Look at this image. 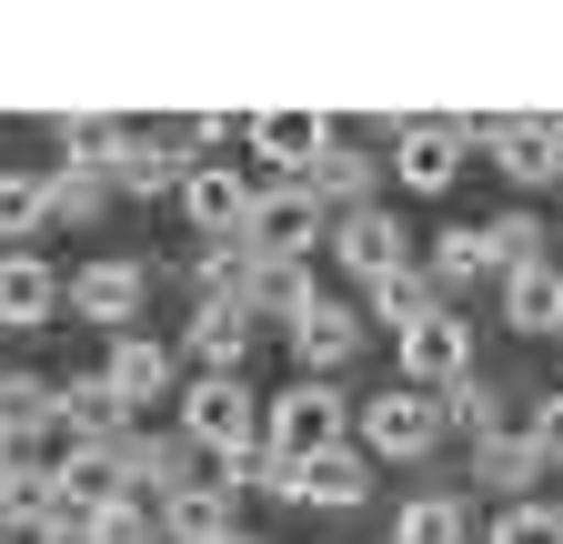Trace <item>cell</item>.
Segmentation results:
<instances>
[{
  "label": "cell",
  "mask_w": 563,
  "mask_h": 544,
  "mask_svg": "<svg viewBox=\"0 0 563 544\" xmlns=\"http://www.w3.org/2000/svg\"><path fill=\"white\" fill-rule=\"evenodd\" d=\"M352 424H363V454L412 464V454H433V444H443V403H433V383H393V393H373Z\"/></svg>",
  "instance_id": "3957f363"
},
{
  "label": "cell",
  "mask_w": 563,
  "mask_h": 544,
  "mask_svg": "<svg viewBox=\"0 0 563 544\" xmlns=\"http://www.w3.org/2000/svg\"><path fill=\"white\" fill-rule=\"evenodd\" d=\"M493 544H563V514L553 504H514L504 524H493Z\"/></svg>",
  "instance_id": "d6a6232c"
},
{
  "label": "cell",
  "mask_w": 563,
  "mask_h": 544,
  "mask_svg": "<svg viewBox=\"0 0 563 544\" xmlns=\"http://www.w3.org/2000/svg\"><path fill=\"white\" fill-rule=\"evenodd\" d=\"M342 434H352V403L332 393V373H302V383L262 393V444H272L282 464H302V454H332Z\"/></svg>",
  "instance_id": "6da1fadb"
},
{
  "label": "cell",
  "mask_w": 563,
  "mask_h": 544,
  "mask_svg": "<svg viewBox=\"0 0 563 544\" xmlns=\"http://www.w3.org/2000/svg\"><path fill=\"white\" fill-rule=\"evenodd\" d=\"M101 383H111L131 414H141V403H162V393H172V353H162V344H141V333H121V344H111V363H101Z\"/></svg>",
  "instance_id": "44dd1931"
},
{
  "label": "cell",
  "mask_w": 563,
  "mask_h": 544,
  "mask_svg": "<svg viewBox=\"0 0 563 544\" xmlns=\"http://www.w3.org/2000/svg\"><path fill=\"white\" fill-rule=\"evenodd\" d=\"M393 544H463V504H453V494H422V504H402Z\"/></svg>",
  "instance_id": "4dcf8cb0"
},
{
  "label": "cell",
  "mask_w": 563,
  "mask_h": 544,
  "mask_svg": "<svg viewBox=\"0 0 563 544\" xmlns=\"http://www.w3.org/2000/svg\"><path fill=\"white\" fill-rule=\"evenodd\" d=\"M504 323L514 333H563V272H553V252L523 262V272H504Z\"/></svg>",
  "instance_id": "ac0fdd59"
},
{
  "label": "cell",
  "mask_w": 563,
  "mask_h": 544,
  "mask_svg": "<svg viewBox=\"0 0 563 544\" xmlns=\"http://www.w3.org/2000/svg\"><path fill=\"white\" fill-rule=\"evenodd\" d=\"M463 162H473L463 121H402V131H393V182H402V192H453Z\"/></svg>",
  "instance_id": "ba28073f"
},
{
  "label": "cell",
  "mask_w": 563,
  "mask_h": 544,
  "mask_svg": "<svg viewBox=\"0 0 563 544\" xmlns=\"http://www.w3.org/2000/svg\"><path fill=\"white\" fill-rule=\"evenodd\" d=\"M101 202H111V182L101 172H41V222H101Z\"/></svg>",
  "instance_id": "484cf974"
},
{
  "label": "cell",
  "mask_w": 563,
  "mask_h": 544,
  "mask_svg": "<svg viewBox=\"0 0 563 544\" xmlns=\"http://www.w3.org/2000/svg\"><path fill=\"white\" fill-rule=\"evenodd\" d=\"M51 403H60V434H111V424H131V403H121L101 373H81V383H51Z\"/></svg>",
  "instance_id": "cb8c5ba5"
},
{
  "label": "cell",
  "mask_w": 563,
  "mask_h": 544,
  "mask_svg": "<svg viewBox=\"0 0 563 544\" xmlns=\"http://www.w3.org/2000/svg\"><path fill=\"white\" fill-rule=\"evenodd\" d=\"M473 232V272H523L543 262V222L533 213H493V222H463Z\"/></svg>",
  "instance_id": "7402d4cb"
},
{
  "label": "cell",
  "mask_w": 563,
  "mask_h": 544,
  "mask_svg": "<svg viewBox=\"0 0 563 544\" xmlns=\"http://www.w3.org/2000/svg\"><path fill=\"white\" fill-rule=\"evenodd\" d=\"M242 131H252V152H262V162H282V172H302V162L332 142V121H322V111H252Z\"/></svg>",
  "instance_id": "d6986e66"
},
{
  "label": "cell",
  "mask_w": 563,
  "mask_h": 544,
  "mask_svg": "<svg viewBox=\"0 0 563 544\" xmlns=\"http://www.w3.org/2000/svg\"><path fill=\"white\" fill-rule=\"evenodd\" d=\"M181 444L191 454H252L262 444V393L242 383V373H201L191 393H181Z\"/></svg>",
  "instance_id": "7a4b0ae2"
},
{
  "label": "cell",
  "mask_w": 563,
  "mask_h": 544,
  "mask_svg": "<svg viewBox=\"0 0 563 544\" xmlns=\"http://www.w3.org/2000/svg\"><path fill=\"white\" fill-rule=\"evenodd\" d=\"M553 192H563V162H553Z\"/></svg>",
  "instance_id": "8d00e7d4"
},
{
  "label": "cell",
  "mask_w": 563,
  "mask_h": 544,
  "mask_svg": "<svg viewBox=\"0 0 563 544\" xmlns=\"http://www.w3.org/2000/svg\"><path fill=\"white\" fill-rule=\"evenodd\" d=\"M222 142H232L222 111H191V121H181V152H222Z\"/></svg>",
  "instance_id": "e575fe53"
},
{
  "label": "cell",
  "mask_w": 563,
  "mask_h": 544,
  "mask_svg": "<svg viewBox=\"0 0 563 544\" xmlns=\"http://www.w3.org/2000/svg\"><path fill=\"white\" fill-rule=\"evenodd\" d=\"M181 142H162V131H141L131 121V142H121V162H111V192H141V202H162V192H181Z\"/></svg>",
  "instance_id": "2e32d148"
},
{
  "label": "cell",
  "mask_w": 563,
  "mask_h": 544,
  "mask_svg": "<svg viewBox=\"0 0 563 544\" xmlns=\"http://www.w3.org/2000/svg\"><path fill=\"white\" fill-rule=\"evenodd\" d=\"M242 202H252V182H242L232 162H191V172H181V213H191L201 242H232V232H242Z\"/></svg>",
  "instance_id": "4fadbf2b"
},
{
  "label": "cell",
  "mask_w": 563,
  "mask_h": 544,
  "mask_svg": "<svg viewBox=\"0 0 563 544\" xmlns=\"http://www.w3.org/2000/svg\"><path fill=\"white\" fill-rule=\"evenodd\" d=\"M363 293H373V323H393V333H402L412 313H433V303H443L433 283H422V262H402V272H373Z\"/></svg>",
  "instance_id": "4316f807"
},
{
  "label": "cell",
  "mask_w": 563,
  "mask_h": 544,
  "mask_svg": "<svg viewBox=\"0 0 563 544\" xmlns=\"http://www.w3.org/2000/svg\"><path fill=\"white\" fill-rule=\"evenodd\" d=\"M162 524H152V504L141 494H101L91 514H81V544H152Z\"/></svg>",
  "instance_id": "83f0119b"
},
{
  "label": "cell",
  "mask_w": 563,
  "mask_h": 544,
  "mask_svg": "<svg viewBox=\"0 0 563 544\" xmlns=\"http://www.w3.org/2000/svg\"><path fill=\"white\" fill-rule=\"evenodd\" d=\"M443 424H463V434H504V393H493L473 363L453 373V403H443Z\"/></svg>",
  "instance_id": "f546056e"
},
{
  "label": "cell",
  "mask_w": 563,
  "mask_h": 544,
  "mask_svg": "<svg viewBox=\"0 0 563 544\" xmlns=\"http://www.w3.org/2000/svg\"><path fill=\"white\" fill-rule=\"evenodd\" d=\"M282 494H292V504H322V514H352V504H363L373 494V474H363V454H302V464H282Z\"/></svg>",
  "instance_id": "7c38bea8"
},
{
  "label": "cell",
  "mask_w": 563,
  "mask_h": 544,
  "mask_svg": "<svg viewBox=\"0 0 563 544\" xmlns=\"http://www.w3.org/2000/svg\"><path fill=\"white\" fill-rule=\"evenodd\" d=\"M393 353H402V383H453V373L473 363V323H463L453 303H433V313H412V323L393 333Z\"/></svg>",
  "instance_id": "8992f818"
},
{
  "label": "cell",
  "mask_w": 563,
  "mask_h": 544,
  "mask_svg": "<svg viewBox=\"0 0 563 544\" xmlns=\"http://www.w3.org/2000/svg\"><path fill=\"white\" fill-rule=\"evenodd\" d=\"M60 313V272L41 252H0V333H41Z\"/></svg>",
  "instance_id": "9a60e30c"
},
{
  "label": "cell",
  "mask_w": 563,
  "mask_h": 544,
  "mask_svg": "<svg viewBox=\"0 0 563 544\" xmlns=\"http://www.w3.org/2000/svg\"><path fill=\"white\" fill-rule=\"evenodd\" d=\"M121 142H131V121H60V162H70V172H101V182H111Z\"/></svg>",
  "instance_id": "f1b7e54d"
},
{
  "label": "cell",
  "mask_w": 563,
  "mask_h": 544,
  "mask_svg": "<svg viewBox=\"0 0 563 544\" xmlns=\"http://www.w3.org/2000/svg\"><path fill=\"white\" fill-rule=\"evenodd\" d=\"M0 454H11V444H0Z\"/></svg>",
  "instance_id": "74e56055"
},
{
  "label": "cell",
  "mask_w": 563,
  "mask_h": 544,
  "mask_svg": "<svg viewBox=\"0 0 563 544\" xmlns=\"http://www.w3.org/2000/svg\"><path fill=\"white\" fill-rule=\"evenodd\" d=\"M60 303L70 313H81V323H101V333H121L141 303H152V272H141V262H81V272H70V283H60Z\"/></svg>",
  "instance_id": "52a82bcc"
},
{
  "label": "cell",
  "mask_w": 563,
  "mask_h": 544,
  "mask_svg": "<svg viewBox=\"0 0 563 544\" xmlns=\"http://www.w3.org/2000/svg\"><path fill=\"white\" fill-rule=\"evenodd\" d=\"M41 434H60L51 383H41V373H0V444H11V454H31Z\"/></svg>",
  "instance_id": "ffe728a7"
},
{
  "label": "cell",
  "mask_w": 563,
  "mask_h": 544,
  "mask_svg": "<svg viewBox=\"0 0 563 544\" xmlns=\"http://www.w3.org/2000/svg\"><path fill=\"white\" fill-rule=\"evenodd\" d=\"M322 242H332V262L352 272V283H373V272H402V262H412V232L383 213V202H363V213H332Z\"/></svg>",
  "instance_id": "5b68a950"
},
{
  "label": "cell",
  "mask_w": 563,
  "mask_h": 544,
  "mask_svg": "<svg viewBox=\"0 0 563 544\" xmlns=\"http://www.w3.org/2000/svg\"><path fill=\"white\" fill-rule=\"evenodd\" d=\"M322 222H332V213L312 202V182L292 172V182H272V192L242 202V232H232V242H252V252H292V262H302V252L322 242Z\"/></svg>",
  "instance_id": "277c9868"
},
{
  "label": "cell",
  "mask_w": 563,
  "mask_h": 544,
  "mask_svg": "<svg viewBox=\"0 0 563 544\" xmlns=\"http://www.w3.org/2000/svg\"><path fill=\"white\" fill-rule=\"evenodd\" d=\"M51 494H60V485H51L41 454H0V524H41Z\"/></svg>",
  "instance_id": "d4e9b609"
},
{
  "label": "cell",
  "mask_w": 563,
  "mask_h": 544,
  "mask_svg": "<svg viewBox=\"0 0 563 544\" xmlns=\"http://www.w3.org/2000/svg\"><path fill=\"white\" fill-rule=\"evenodd\" d=\"M232 485H222V474H211V485H201V474H191V485H172V494H152V524L172 534V544H222L232 534Z\"/></svg>",
  "instance_id": "30bf717a"
},
{
  "label": "cell",
  "mask_w": 563,
  "mask_h": 544,
  "mask_svg": "<svg viewBox=\"0 0 563 544\" xmlns=\"http://www.w3.org/2000/svg\"><path fill=\"white\" fill-rule=\"evenodd\" d=\"M31 232H41V182L0 172V242H31Z\"/></svg>",
  "instance_id": "1f68e13d"
},
{
  "label": "cell",
  "mask_w": 563,
  "mask_h": 544,
  "mask_svg": "<svg viewBox=\"0 0 563 544\" xmlns=\"http://www.w3.org/2000/svg\"><path fill=\"white\" fill-rule=\"evenodd\" d=\"M533 454H543V464H563V393H543V403H533Z\"/></svg>",
  "instance_id": "836d02e7"
},
{
  "label": "cell",
  "mask_w": 563,
  "mask_h": 544,
  "mask_svg": "<svg viewBox=\"0 0 563 544\" xmlns=\"http://www.w3.org/2000/svg\"><path fill=\"white\" fill-rule=\"evenodd\" d=\"M282 333H292L302 373H332V363H352V344H363V323H352L342 303H322V293H302L292 313H282Z\"/></svg>",
  "instance_id": "8fae6325"
},
{
  "label": "cell",
  "mask_w": 563,
  "mask_h": 544,
  "mask_svg": "<svg viewBox=\"0 0 563 544\" xmlns=\"http://www.w3.org/2000/svg\"><path fill=\"white\" fill-rule=\"evenodd\" d=\"M252 333H262V323H252L242 303H201V313H191V363H201V373H242V363H252Z\"/></svg>",
  "instance_id": "e0dca14e"
},
{
  "label": "cell",
  "mask_w": 563,
  "mask_h": 544,
  "mask_svg": "<svg viewBox=\"0 0 563 544\" xmlns=\"http://www.w3.org/2000/svg\"><path fill=\"white\" fill-rule=\"evenodd\" d=\"M463 142H473L493 172H514V182H553V162H563L553 121H463Z\"/></svg>",
  "instance_id": "9c48e42d"
},
{
  "label": "cell",
  "mask_w": 563,
  "mask_h": 544,
  "mask_svg": "<svg viewBox=\"0 0 563 544\" xmlns=\"http://www.w3.org/2000/svg\"><path fill=\"white\" fill-rule=\"evenodd\" d=\"M302 182H312V202H322V213H363V202L383 192V162H373V152H352L342 131H332V142L302 162Z\"/></svg>",
  "instance_id": "5bb4252c"
},
{
  "label": "cell",
  "mask_w": 563,
  "mask_h": 544,
  "mask_svg": "<svg viewBox=\"0 0 563 544\" xmlns=\"http://www.w3.org/2000/svg\"><path fill=\"white\" fill-rule=\"evenodd\" d=\"M473 485H493V494H523V485H543V454H533V434H523V444H504V434H473Z\"/></svg>",
  "instance_id": "603a6c76"
},
{
  "label": "cell",
  "mask_w": 563,
  "mask_h": 544,
  "mask_svg": "<svg viewBox=\"0 0 563 544\" xmlns=\"http://www.w3.org/2000/svg\"><path fill=\"white\" fill-rule=\"evenodd\" d=\"M222 544H252V534H242V524H232V534H222Z\"/></svg>",
  "instance_id": "d590c367"
}]
</instances>
